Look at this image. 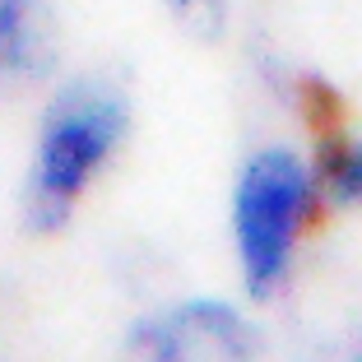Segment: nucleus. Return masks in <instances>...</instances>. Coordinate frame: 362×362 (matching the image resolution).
<instances>
[{
  "label": "nucleus",
  "mask_w": 362,
  "mask_h": 362,
  "mask_svg": "<svg viewBox=\"0 0 362 362\" xmlns=\"http://www.w3.org/2000/svg\"><path fill=\"white\" fill-rule=\"evenodd\" d=\"M358 362H362V334H358Z\"/></svg>",
  "instance_id": "obj_8"
},
{
  "label": "nucleus",
  "mask_w": 362,
  "mask_h": 362,
  "mask_svg": "<svg viewBox=\"0 0 362 362\" xmlns=\"http://www.w3.org/2000/svg\"><path fill=\"white\" fill-rule=\"evenodd\" d=\"M168 5L195 37H218L223 28V0H168Z\"/></svg>",
  "instance_id": "obj_7"
},
{
  "label": "nucleus",
  "mask_w": 362,
  "mask_h": 362,
  "mask_svg": "<svg viewBox=\"0 0 362 362\" xmlns=\"http://www.w3.org/2000/svg\"><path fill=\"white\" fill-rule=\"evenodd\" d=\"M298 98H302V112H307V126H311V135H316V144H320V139H334V135H344V130H349L344 98L334 93L325 79L302 75V79H298Z\"/></svg>",
  "instance_id": "obj_6"
},
{
  "label": "nucleus",
  "mask_w": 362,
  "mask_h": 362,
  "mask_svg": "<svg viewBox=\"0 0 362 362\" xmlns=\"http://www.w3.org/2000/svg\"><path fill=\"white\" fill-rule=\"evenodd\" d=\"M121 135H126V98L107 79H79L47 107L42 130H37L28 200H23L33 233L65 228L70 209L88 191L98 168L112 158Z\"/></svg>",
  "instance_id": "obj_1"
},
{
  "label": "nucleus",
  "mask_w": 362,
  "mask_h": 362,
  "mask_svg": "<svg viewBox=\"0 0 362 362\" xmlns=\"http://www.w3.org/2000/svg\"><path fill=\"white\" fill-rule=\"evenodd\" d=\"M316 186H325L334 204H362V139L349 130L316 144Z\"/></svg>",
  "instance_id": "obj_5"
},
{
  "label": "nucleus",
  "mask_w": 362,
  "mask_h": 362,
  "mask_svg": "<svg viewBox=\"0 0 362 362\" xmlns=\"http://www.w3.org/2000/svg\"><path fill=\"white\" fill-rule=\"evenodd\" d=\"M126 362H256V334L223 302H186L139 320L126 339Z\"/></svg>",
  "instance_id": "obj_3"
},
{
  "label": "nucleus",
  "mask_w": 362,
  "mask_h": 362,
  "mask_svg": "<svg viewBox=\"0 0 362 362\" xmlns=\"http://www.w3.org/2000/svg\"><path fill=\"white\" fill-rule=\"evenodd\" d=\"M56 56V23L47 0H0V88L47 75Z\"/></svg>",
  "instance_id": "obj_4"
},
{
  "label": "nucleus",
  "mask_w": 362,
  "mask_h": 362,
  "mask_svg": "<svg viewBox=\"0 0 362 362\" xmlns=\"http://www.w3.org/2000/svg\"><path fill=\"white\" fill-rule=\"evenodd\" d=\"M316 218V177L288 149H265L242 168L233 200L237 256H242L246 288L269 298L288 274L293 242Z\"/></svg>",
  "instance_id": "obj_2"
}]
</instances>
